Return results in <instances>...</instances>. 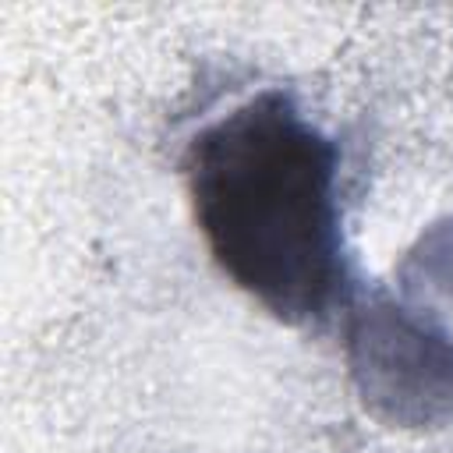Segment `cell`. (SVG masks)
Here are the masks:
<instances>
[{
    "label": "cell",
    "instance_id": "6da1fadb",
    "mask_svg": "<svg viewBox=\"0 0 453 453\" xmlns=\"http://www.w3.org/2000/svg\"><path fill=\"white\" fill-rule=\"evenodd\" d=\"M188 191L219 269L287 322L329 311L343 283L336 149L269 88L188 149Z\"/></svg>",
    "mask_w": 453,
    "mask_h": 453
}]
</instances>
